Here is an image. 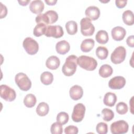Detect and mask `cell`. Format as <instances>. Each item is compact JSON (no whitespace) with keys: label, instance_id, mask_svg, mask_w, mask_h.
I'll return each mask as SVG.
<instances>
[{"label":"cell","instance_id":"1f68e13d","mask_svg":"<svg viewBox=\"0 0 134 134\" xmlns=\"http://www.w3.org/2000/svg\"><path fill=\"white\" fill-rule=\"evenodd\" d=\"M50 131L52 134H61L63 132V128L61 124L58 122H54L50 128Z\"/></svg>","mask_w":134,"mask_h":134},{"label":"cell","instance_id":"484cf974","mask_svg":"<svg viewBox=\"0 0 134 134\" xmlns=\"http://www.w3.org/2000/svg\"><path fill=\"white\" fill-rule=\"evenodd\" d=\"M65 28L68 34L70 35H75L77 31V23L74 20H70L66 23Z\"/></svg>","mask_w":134,"mask_h":134},{"label":"cell","instance_id":"7c38bea8","mask_svg":"<svg viewBox=\"0 0 134 134\" xmlns=\"http://www.w3.org/2000/svg\"><path fill=\"white\" fill-rule=\"evenodd\" d=\"M126 82V81L124 77L121 76H116L109 80L108 86L111 89L119 90L124 87Z\"/></svg>","mask_w":134,"mask_h":134},{"label":"cell","instance_id":"e0dca14e","mask_svg":"<svg viewBox=\"0 0 134 134\" xmlns=\"http://www.w3.org/2000/svg\"><path fill=\"white\" fill-rule=\"evenodd\" d=\"M57 52L60 54H65L68 52L70 49L69 43L66 40H61L58 42L55 45Z\"/></svg>","mask_w":134,"mask_h":134},{"label":"cell","instance_id":"9c48e42d","mask_svg":"<svg viewBox=\"0 0 134 134\" xmlns=\"http://www.w3.org/2000/svg\"><path fill=\"white\" fill-rule=\"evenodd\" d=\"M1 97L7 102H12L16 96L15 90L7 85L2 84L0 86Z\"/></svg>","mask_w":134,"mask_h":134},{"label":"cell","instance_id":"3957f363","mask_svg":"<svg viewBox=\"0 0 134 134\" xmlns=\"http://www.w3.org/2000/svg\"><path fill=\"white\" fill-rule=\"evenodd\" d=\"M77 64L86 70L93 71L97 67V62L94 58L83 55L77 58Z\"/></svg>","mask_w":134,"mask_h":134},{"label":"cell","instance_id":"4316f807","mask_svg":"<svg viewBox=\"0 0 134 134\" xmlns=\"http://www.w3.org/2000/svg\"><path fill=\"white\" fill-rule=\"evenodd\" d=\"M37 102L36 96L32 94H28L26 95L24 99V103L25 105L28 108L34 107Z\"/></svg>","mask_w":134,"mask_h":134},{"label":"cell","instance_id":"603a6c76","mask_svg":"<svg viewBox=\"0 0 134 134\" xmlns=\"http://www.w3.org/2000/svg\"><path fill=\"white\" fill-rule=\"evenodd\" d=\"M95 39L96 41L100 44L106 43L109 39L107 32L104 30H100L98 31L96 34Z\"/></svg>","mask_w":134,"mask_h":134},{"label":"cell","instance_id":"52a82bcc","mask_svg":"<svg viewBox=\"0 0 134 134\" xmlns=\"http://www.w3.org/2000/svg\"><path fill=\"white\" fill-rule=\"evenodd\" d=\"M81 32L84 36H91L95 31V27L91 20L87 17L83 18L80 21Z\"/></svg>","mask_w":134,"mask_h":134},{"label":"cell","instance_id":"83f0119b","mask_svg":"<svg viewBox=\"0 0 134 134\" xmlns=\"http://www.w3.org/2000/svg\"><path fill=\"white\" fill-rule=\"evenodd\" d=\"M47 25L43 23H38L37 25L35 27L33 31L34 35L36 37H40L43 35L45 34L46 29H47Z\"/></svg>","mask_w":134,"mask_h":134},{"label":"cell","instance_id":"8d00e7d4","mask_svg":"<svg viewBox=\"0 0 134 134\" xmlns=\"http://www.w3.org/2000/svg\"><path fill=\"white\" fill-rule=\"evenodd\" d=\"M127 3V0H116L115 4L118 8H121L124 7Z\"/></svg>","mask_w":134,"mask_h":134},{"label":"cell","instance_id":"5b68a950","mask_svg":"<svg viewBox=\"0 0 134 134\" xmlns=\"http://www.w3.org/2000/svg\"><path fill=\"white\" fill-rule=\"evenodd\" d=\"M23 46L26 52L30 55H34L39 50L38 43L31 37H26L23 41Z\"/></svg>","mask_w":134,"mask_h":134},{"label":"cell","instance_id":"44dd1931","mask_svg":"<svg viewBox=\"0 0 134 134\" xmlns=\"http://www.w3.org/2000/svg\"><path fill=\"white\" fill-rule=\"evenodd\" d=\"M113 72V69L112 67L107 64L102 65L98 71L99 74L100 76L104 78H106L110 76Z\"/></svg>","mask_w":134,"mask_h":134},{"label":"cell","instance_id":"7402d4cb","mask_svg":"<svg viewBox=\"0 0 134 134\" xmlns=\"http://www.w3.org/2000/svg\"><path fill=\"white\" fill-rule=\"evenodd\" d=\"M122 18L124 23L128 26H131L134 23V15L130 10H126L124 12Z\"/></svg>","mask_w":134,"mask_h":134},{"label":"cell","instance_id":"9a60e30c","mask_svg":"<svg viewBox=\"0 0 134 134\" xmlns=\"http://www.w3.org/2000/svg\"><path fill=\"white\" fill-rule=\"evenodd\" d=\"M70 97L75 100L82 98L83 95V90L81 86L78 85H74L72 86L69 91Z\"/></svg>","mask_w":134,"mask_h":134},{"label":"cell","instance_id":"5bb4252c","mask_svg":"<svg viewBox=\"0 0 134 134\" xmlns=\"http://www.w3.org/2000/svg\"><path fill=\"white\" fill-rule=\"evenodd\" d=\"M85 14L89 19L95 20L97 19L100 16V10L96 6H90L85 9Z\"/></svg>","mask_w":134,"mask_h":134},{"label":"cell","instance_id":"cb8c5ba5","mask_svg":"<svg viewBox=\"0 0 134 134\" xmlns=\"http://www.w3.org/2000/svg\"><path fill=\"white\" fill-rule=\"evenodd\" d=\"M49 111V106L48 104L45 102L40 103L37 108L36 113L40 116H44L48 114Z\"/></svg>","mask_w":134,"mask_h":134},{"label":"cell","instance_id":"d6a6232c","mask_svg":"<svg viewBox=\"0 0 134 134\" xmlns=\"http://www.w3.org/2000/svg\"><path fill=\"white\" fill-rule=\"evenodd\" d=\"M116 111L120 115H124L126 114L128 110V107L127 105L122 102L118 103L116 105Z\"/></svg>","mask_w":134,"mask_h":134},{"label":"cell","instance_id":"2e32d148","mask_svg":"<svg viewBox=\"0 0 134 134\" xmlns=\"http://www.w3.org/2000/svg\"><path fill=\"white\" fill-rule=\"evenodd\" d=\"M44 7V4L40 0H34L31 2L29 5L30 11L36 14H40L43 10Z\"/></svg>","mask_w":134,"mask_h":134},{"label":"cell","instance_id":"74e56055","mask_svg":"<svg viewBox=\"0 0 134 134\" xmlns=\"http://www.w3.org/2000/svg\"><path fill=\"white\" fill-rule=\"evenodd\" d=\"M126 42L127 45L131 48H133L134 47V36L133 35H131L129 36Z\"/></svg>","mask_w":134,"mask_h":134},{"label":"cell","instance_id":"ac0fdd59","mask_svg":"<svg viewBox=\"0 0 134 134\" xmlns=\"http://www.w3.org/2000/svg\"><path fill=\"white\" fill-rule=\"evenodd\" d=\"M60 64V61L58 57L55 55H51L46 60V66L51 70L57 69Z\"/></svg>","mask_w":134,"mask_h":134},{"label":"cell","instance_id":"ab89813d","mask_svg":"<svg viewBox=\"0 0 134 134\" xmlns=\"http://www.w3.org/2000/svg\"><path fill=\"white\" fill-rule=\"evenodd\" d=\"M30 2V0H27V1H18V3L20 5L22 6H26L27 5L28 3Z\"/></svg>","mask_w":134,"mask_h":134},{"label":"cell","instance_id":"7a4b0ae2","mask_svg":"<svg viewBox=\"0 0 134 134\" xmlns=\"http://www.w3.org/2000/svg\"><path fill=\"white\" fill-rule=\"evenodd\" d=\"M58 19L57 13L53 10H49L43 14H40L36 17V22L43 23L46 25L52 24L55 23Z\"/></svg>","mask_w":134,"mask_h":134},{"label":"cell","instance_id":"f35d334b","mask_svg":"<svg viewBox=\"0 0 134 134\" xmlns=\"http://www.w3.org/2000/svg\"><path fill=\"white\" fill-rule=\"evenodd\" d=\"M44 1L48 5H54L57 2V0H45Z\"/></svg>","mask_w":134,"mask_h":134},{"label":"cell","instance_id":"d4e9b609","mask_svg":"<svg viewBox=\"0 0 134 134\" xmlns=\"http://www.w3.org/2000/svg\"><path fill=\"white\" fill-rule=\"evenodd\" d=\"M40 81L44 85H50L53 81V75L50 72H43L40 75Z\"/></svg>","mask_w":134,"mask_h":134},{"label":"cell","instance_id":"836d02e7","mask_svg":"<svg viewBox=\"0 0 134 134\" xmlns=\"http://www.w3.org/2000/svg\"><path fill=\"white\" fill-rule=\"evenodd\" d=\"M96 130L99 134H106L108 131L107 125L103 122H99L96 127Z\"/></svg>","mask_w":134,"mask_h":134},{"label":"cell","instance_id":"ffe728a7","mask_svg":"<svg viewBox=\"0 0 134 134\" xmlns=\"http://www.w3.org/2000/svg\"><path fill=\"white\" fill-rule=\"evenodd\" d=\"M95 41L93 39H85L82 41L81 44V50L84 52H90L94 47Z\"/></svg>","mask_w":134,"mask_h":134},{"label":"cell","instance_id":"f1b7e54d","mask_svg":"<svg viewBox=\"0 0 134 134\" xmlns=\"http://www.w3.org/2000/svg\"><path fill=\"white\" fill-rule=\"evenodd\" d=\"M97 57L100 60H104L107 58L108 54V50L105 47L99 46L95 51Z\"/></svg>","mask_w":134,"mask_h":134},{"label":"cell","instance_id":"6da1fadb","mask_svg":"<svg viewBox=\"0 0 134 134\" xmlns=\"http://www.w3.org/2000/svg\"><path fill=\"white\" fill-rule=\"evenodd\" d=\"M77 58L75 55H70L66 58L62 68V71L64 75L70 76L75 73L77 65Z\"/></svg>","mask_w":134,"mask_h":134},{"label":"cell","instance_id":"277c9868","mask_svg":"<svg viewBox=\"0 0 134 134\" xmlns=\"http://www.w3.org/2000/svg\"><path fill=\"white\" fill-rule=\"evenodd\" d=\"M16 84L19 88L24 91H28L31 86V82L28 76L22 72L17 73L15 77Z\"/></svg>","mask_w":134,"mask_h":134},{"label":"cell","instance_id":"ba28073f","mask_svg":"<svg viewBox=\"0 0 134 134\" xmlns=\"http://www.w3.org/2000/svg\"><path fill=\"white\" fill-rule=\"evenodd\" d=\"M128 128V124L124 120L116 121L110 125V131L113 134L125 133L127 132Z\"/></svg>","mask_w":134,"mask_h":134},{"label":"cell","instance_id":"d6986e66","mask_svg":"<svg viewBox=\"0 0 134 134\" xmlns=\"http://www.w3.org/2000/svg\"><path fill=\"white\" fill-rule=\"evenodd\" d=\"M116 101L117 96L115 93L108 92L105 94L103 102L105 105L109 107H113L115 104Z\"/></svg>","mask_w":134,"mask_h":134},{"label":"cell","instance_id":"d590c367","mask_svg":"<svg viewBox=\"0 0 134 134\" xmlns=\"http://www.w3.org/2000/svg\"><path fill=\"white\" fill-rule=\"evenodd\" d=\"M1 5V18H3L6 17L7 14V9L5 5H3L2 2H0Z\"/></svg>","mask_w":134,"mask_h":134},{"label":"cell","instance_id":"8fae6325","mask_svg":"<svg viewBox=\"0 0 134 134\" xmlns=\"http://www.w3.org/2000/svg\"><path fill=\"white\" fill-rule=\"evenodd\" d=\"M64 34L62 27L59 25L48 26L44 35L48 37L59 38L61 37Z\"/></svg>","mask_w":134,"mask_h":134},{"label":"cell","instance_id":"e575fe53","mask_svg":"<svg viewBox=\"0 0 134 134\" xmlns=\"http://www.w3.org/2000/svg\"><path fill=\"white\" fill-rule=\"evenodd\" d=\"M78 132V128L73 125H69L64 129V132L66 134H77Z\"/></svg>","mask_w":134,"mask_h":134},{"label":"cell","instance_id":"8992f818","mask_svg":"<svg viewBox=\"0 0 134 134\" xmlns=\"http://www.w3.org/2000/svg\"><path fill=\"white\" fill-rule=\"evenodd\" d=\"M126 56V50L123 46H118L115 49L110 55L111 61L114 64H120Z\"/></svg>","mask_w":134,"mask_h":134},{"label":"cell","instance_id":"4fadbf2b","mask_svg":"<svg viewBox=\"0 0 134 134\" xmlns=\"http://www.w3.org/2000/svg\"><path fill=\"white\" fill-rule=\"evenodd\" d=\"M111 34L114 40L121 41L125 38L126 35V31L124 28L121 26H116L112 29Z\"/></svg>","mask_w":134,"mask_h":134},{"label":"cell","instance_id":"f546056e","mask_svg":"<svg viewBox=\"0 0 134 134\" xmlns=\"http://www.w3.org/2000/svg\"><path fill=\"white\" fill-rule=\"evenodd\" d=\"M103 114V119L106 121H109L114 118V113L113 111L107 108H104L102 110Z\"/></svg>","mask_w":134,"mask_h":134},{"label":"cell","instance_id":"4dcf8cb0","mask_svg":"<svg viewBox=\"0 0 134 134\" xmlns=\"http://www.w3.org/2000/svg\"><path fill=\"white\" fill-rule=\"evenodd\" d=\"M69 116L68 113L64 111H61L57 116V121L61 125H65L68 122Z\"/></svg>","mask_w":134,"mask_h":134},{"label":"cell","instance_id":"30bf717a","mask_svg":"<svg viewBox=\"0 0 134 134\" xmlns=\"http://www.w3.org/2000/svg\"><path fill=\"white\" fill-rule=\"evenodd\" d=\"M85 106L82 103H77L73 108L72 113V119L73 121L79 122L81 121L84 117L85 112Z\"/></svg>","mask_w":134,"mask_h":134}]
</instances>
